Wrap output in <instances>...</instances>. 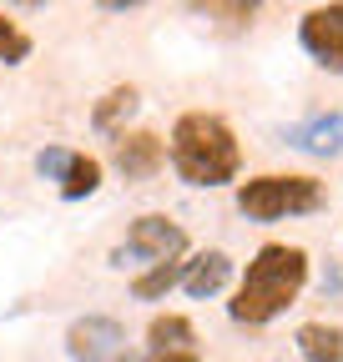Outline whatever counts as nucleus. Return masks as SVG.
I'll list each match as a JSON object with an SVG mask.
<instances>
[{
	"label": "nucleus",
	"instance_id": "1",
	"mask_svg": "<svg viewBox=\"0 0 343 362\" xmlns=\"http://www.w3.org/2000/svg\"><path fill=\"white\" fill-rule=\"evenodd\" d=\"M308 282V252L303 247H288V242H268L257 247V257L242 272V287L227 302V317L242 327H268L273 317H283L298 292Z\"/></svg>",
	"mask_w": 343,
	"mask_h": 362
},
{
	"label": "nucleus",
	"instance_id": "2",
	"mask_svg": "<svg viewBox=\"0 0 343 362\" xmlns=\"http://www.w3.org/2000/svg\"><path fill=\"white\" fill-rule=\"evenodd\" d=\"M172 166L187 187H227L242 166L232 126L212 111L177 116V126H172Z\"/></svg>",
	"mask_w": 343,
	"mask_h": 362
},
{
	"label": "nucleus",
	"instance_id": "3",
	"mask_svg": "<svg viewBox=\"0 0 343 362\" xmlns=\"http://www.w3.org/2000/svg\"><path fill=\"white\" fill-rule=\"evenodd\" d=\"M323 206V187L313 176H252L237 187V211L252 221H283V216H308Z\"/></svg>",
	"mask_w": 343,
	"mask_h": 362
},
{
	"label": "nucleus",
	"instance_id": "4",
	"mask_svg": "<svg viewBox=\"0 0 343 362\" xmlns=\"http://www.w3.org/2000/svg\"><path fill=\"white\" fill-rule=\"evenodd\" d=\"M187 252V232L172 216H137L132 221V232H126V242L111 252V262L116 267H126V262H152V267H162V262H177Z\"/></svg>",
	"mask_w": 343,
	"mask_h": 362
},
{
	"label": "nucleus",
	"instance_id": "5",
	"mask_svg": "<svg viewBox=\"0 0 343 362\" xmlns=\"http://www.w3.org/2000/svg\"><path fill=\"white\" fill-rule=\"evenodd\" d=\"M66 352L76 362H142V352H126V327L116 317H81V322H71Z\"/></svg>",
	"mask_w": 343,
	"mask_h": 362
},
{
	"label": "nucleus",
	"instance_id": "6",
	"mask_svg": "<svg viewBox=\"0 0 343 362\" xmlns=\"http://www.w3.org/2000/svg\"><path fill=\"white\" fill-rule=\"evenodd\" d=\"M298 40L323 71H343V0L338 6H313L298 25Z\"/></svg>",
	"mask_w": 343,
	"mask_h": 362
},
{
	"label": "nucleus",
	"instance_id": "7",
	"mask_svg": "<svg viewBox=\"0 0 343 362\" xmlns=\"http://www.w3.org/2000/svg\"><path fill=\"white\" fill-rule=\"evenodd\" d=\"M142 362H202V352H197V332H192L187 317H177V312L152 317Z\"/></svg>",
	"mask_w": 343,
	"mask_h": 362
},
{
	"label": "nucleus",
	"instance_id": "8",
	"mask_svg": "<svg viewBox=\"0 0 343 362\" xmlns=\"http://www.w3.org/2000/svg\"><path fill=\"white\" fill-rule=\"evenodd\" d=\"M288 146L308 156H343V111H323V116H308L303 126H293Z\"/></svg>",
	"mask_w": 343,
	"mask_h": 362
},
{
	"label": "nucleus",
	"instance_id": "9",
	"mask_svg": "<svg viewBox=\"0 0 343 362\" xmlns=\"http://www.w3.org/2000/svg\"><path fill=\"white\" fill-rule=\"evenodd\" d=\"M227 282H232V257H227V252H197V257L187 262V272H182V287H187V297H197V302L218 297Z\"/></svg>",
	"mask_w": 343,
	"mask_h": 362
},
{
	"label": "nucleus",
	"instance_id": "10",
	"mask_svg": "<svg viewBox=\"0 0 343 362\" xmlns=\"http://www.w3.org/2000/svg\"><path fill=\"white\" fill-rule=\"evenodd\" d=\"M116 166L132 176V181H142V176H152L157 166H162V141L152 131H137V136H121L116 141Z\"/></svg>",
	"mask_w": 343,
	"mask_h": 362
},
{
	"label": "nucleus",
	"instance_id": "11",
	"mask_svg": "<svg viewBox=\"0 0 343 362\" xmlns=\"http://www.w3.org/2000/svg\"><path fill=\"white\" fill-rule=\"evenodd\" d=\"M298 352H303V362H343V327L303 322L298 327Z\"/></svg>",
	"mask_w": 343,
	"mask_h": 362
},
{
	"label": "nucleus",
	"instance_id": "12",
	"mask_svg": "<svg viewBox=\"0 0 343 362\" xmlns=\"http://www.w3.org/2000/svg\"><path fill=\"white\" fill-rule=\"evenodd\" d=\"M101 187V161L96 156H71L66 176H61V197L66 202H81V197H91Z\"/></svg>",
	"mask_w": 343,
	"mask_h": 362
},
{
	"label": "nucleus",
	"instance_id": "13",
	"mask_svg": "<svg viewBox=\"0 0 343 362\" xmlns=\"http://www.w3.org/2000/svg\"><path fill=\"white\" fill-rule=\"evenodd\" d=\"M182 272H187V262H162V267H147L142 277L132 282V297H142V302H157V297H167L172 287L182 282Z\"/></svg>",
	"mask_w": 343,
	"mask_h": 362
},
{
	"label": "nucleus",
	"instance_id": "14",
	"mask_svg": "<svg viewBox=\"0 0 343 362\" xmlns=\"http://www.w3.org/2000/svg\"><path fill=\"white\" fill-rule=\"evenodd\" d=\"M132 111H137V90H132V86H116L111 96L96 106V126H101V131H116V121L132 116Z\"/></svg>",
	"mask_w": 343,
	"mask_h": 362
},
{
	"label": "nucleus",
	"instance_id": "15",
	"mask_svg": "<svg viewBox=\"0 0 343 362\" xmlns=\"http://www.w3.org/2000/svg\"><path fill=\"white\" fill-rule=\"evenodd\" d=\"M26 51H30V40H26V35H21L6 16H0V61H21Z\"/></svg>",
	"mask_w": 343,
	"mask_h": 362
},
{
	"label": "nucleus",
	"instance_id": "16",
	"mask_svg": "<svg viewBox=\"0 0 343 362\" xmlns=\"http://www.w3.org/2000/svg\"><path fill=\"white\" fill-rule=\"evenodd\" d=\"M71 156H76V151L51 146V151H40V156H35V171H40V176H51V181H61V176H66V166H71Z\"/></svg>",
	"mask_w": 343,
	"mask_h": 362
}]
</instances>
